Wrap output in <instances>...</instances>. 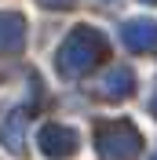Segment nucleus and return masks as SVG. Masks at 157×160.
Returning <instances> with one entry per match:
<instances>
[{
    "mask_svg": "<svg viewBox=\"0 0 157 160\" xmlns=\"http://www.w3.org/2000/svg\"><path fill=\"white\" fill-rule=\"evenodd\" d=\"M146 4H157V0H146Z\"/></svg>",
    "mask_w": 157,
    "mask_h": 160,
    "instance_id": "9b49d317",
    "label": "nucleus"
},
{
    "mask_svg": "<svg viewBox=\"0 0 157 160\" xmlns=\"http://www.w3.org/2000/svg\"><path fill=\"white\" fill-rule=\"evenodd\" d=\"M26 44V18L19 11H0V55H15Z\"/></svg>",
    "mask_w": 157,
    "mask_h": 160,
    "instance_id": "423d86ee",
    "label": "nucleus"
},
{
    "mask_svg": "<svg viewBox=\"0 0 157 160\" xmlns=\"http://www.w3.org/2000/svg\"><path fill=\"white\" fill-rule=\"evenodd\" d=\"M91 4H102V8H110V4H117V0H91Z\"/></svg>",
    "mask_w": 157,
    "mask_h": 160,
    "instance_id": "1a4fd4ad",
    "label": "nucleus"
},
{
    "mask_svg": "<svg viewBox=\"0 0 157 160\" xmlns=\"http://www.w3.org/2000/svg\"><path fill=\"white\" fill-rule=\"evenodd\" d=\"M99 58H106V37H102V29H95V26H73L66 33V40L59 44V51H55V69L62 77L77 80L88 69H95Z\"/></svg>",
    "mask_w": 157,
    "mask_h": 160,
    "instance_id": "f257e3e1",
    "label": "nucleus"
},
{
    "mask_svg": "<svg viewBox=\"0 0 157 160\" xmlns=\"http://www.w3.org/2000/svg\"><path fill=\"white\" fill-rule=\"evenodd\" d=\"M121 40L135 55H154L157 51V22L154 18H128L121 26Z\"/></svg>",
    "mask_w": 157,
    "mask_h": 160,
    "instance_id": "20e7f679",
    "label": "nucleus"
},
{
    "mask_svg": "<svg viewBox=\"0 0 157 160\" xmlns=\"http://www.w3.org/2000/svg\"><path fill=\"white\" fill-rule=\"evenodd\" d=\"M99 98L102 102H124L132 91H135V73L128 69V66H110L95 84Z\"/></svg>",
    "mask_w": 157,
    "mask_h": 160,
    "instance_id": "39448f33",
    "label": "nucleus"
},
{
    "mask_svg": "<svg viewBox=\"0 0 157 160\" xmlns=\"http://www.w3.org/2000/svg\"><path fill=\"white\" fill-rule=\"evenodd\" d=\"M95 149L102 160H135L143 153V135L132 120L117 117L95 128Z\"/></svg>",
    "mask_w": 157,
    "mask_h": 160,
    "instance_id": "f03ea898",
    "label": "nucleus"
},
{
    "mask_svg": "<svg viewBox=\"0 0 157 160\" xmlns=\"http://www.w3.org/2000/svg\"><path fill=\"white\" fill-rule=\"evenodd\" d=\"M154 113H157V95H154Z\"/></svg>",
    "mask_w": 157,
    "mask_h": 160,
    "instance_id": "9d476101",
    "label": "nucleus"
},
{
    "mask_svg": "<svg viewBox=\"0 0 157 160\" xmlns=\"http://www.w3.org/2000/svg\"><path fill=\"white\" fill-rule=\"evenodd\" d=\"M0 146L11 157H22L26 153V109H11L8 113V120L0 124Z\"/></svg>",
    "mask_w": 157,
    "mask_h": 160,
    "instance_id": "0eeeda50",
    "label": "nucleus"
},
{
    "mask_svg": "<svg viewBox=\"0 0 157 160\" xmlns=\"http://www.w3.org/2000/svg\"><path fill=\"white\" fill-rule=\"evenodd\" d=\"M40 8H51V11H66V8H73L77 0H37Z\"/></svg>",
    "mask_w": 157,
    "mask_h": 160,
    "instance_id": "6e6552de",
    "label": "nucleus"
},
{
    "mask_svg": "<svg viewBox=\"0 0 157 160\" xmlns=\"http://www.w3.org/2000/svg\"><path fill=\"white\" fill-rule=\"evenodd\" d=\"M37 146H40V153H44V157L66 160V157H73V153H77L80 135L69 128V124H44V128L37 131Z\"/></svg>",
    "mask_w": 157,
    "mask_h": 160,
    "instance_id": "7ed1b4c3",
    "label": "nucleus"
}]
</instances>
